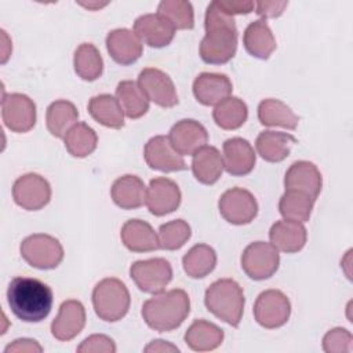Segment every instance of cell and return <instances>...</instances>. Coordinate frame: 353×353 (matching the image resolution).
Returning <instances> with one entry per match:
<instances>
[{
	"mask_svg": "<svg viewBox=\"0 0 353 353\" xmlns=\"http://www.w3.org/2000/svg\"><path fill=\"white\" fill-rule=\"evenodd\" d=\"M205 34L200 43V57L205 63L229 62L237 50V28L234 18L223 12L216 1H211L204 19Z\"/></svg>",
	"mask_w": 353,
	"mask_h": 353,
	"instance_id": "obj_1",
	"label": "cell"
},
{
	"mask_svg": "<svg viewBox=\"0 0 353 353\" xmlns=\"http://www.w3.org/2000/svg\"><path fill=\"white\" fill-rule=\"evenodd\" d=\"M7 299L15 317L26 323H39L50 314L54 295L41 280L18 276L8 284Z\"/></svg>",
	"mask_w": 353,
	"mask_h": 353,
	"instance_id": "obj_2",
	"label": "cell"
},
{
	"mask_svg": "<svg viewBox=\"0 0 353 353\" xmlns=\"http://www.w3.org/2000/svg\"><path fill=\"white\" fill-rule=\"evenodd\" d=\"M190 312V299L181 288L154 294L142 305V317L154 331L168 332L178 328Z\"/></svg>",
	"mask_w": 353,
	"mask_h": 353,
	"instance_id": "obj_3",
	"label": "cell"
},
{
	"mask_svg": "<svg viewBox=\"0 0 353 353\" xmlns=\"http://www.w3.org/2000/svg\"><path fill=\"white\" fill-rule=\"evenodd\" d=\"M207 309L232 327H239L244 312V292L237 281L221 279L214 281L204 295Z\"/></svg>",
	"mask_w": 353,
	"mask_h": 353,
	"instance_id": "obj_4",
	"label": "cell"
},
{
	"mask_svg": "<svg viewBox=\"0 0 353 353\" xmlns=\"http://www.w3.org/2000/svg\"><path fill=\"white\" fill-rule=\"evenodd\" d=\"M130 302L131 298L125 284L116 277L103 279L94 287V310L103 321L114 323L121 320L130 309Z\"/></svg>",
	"mask_w": 353,
	"mask_h": 353,
	"instance_id": "obj_5",
	"label": "cell"
},
{
	"mask_svg": "<svg viewBox=\"0 0 353 353\" xmlns=\"http://www.w3.org/2000/svg\"><path fill=\"white\" fill-rule=\"evenodd\" d=\"M19 250L28 265L41 270L55 269L63 259V248L58 239L44 233L28 236Z\"/></svg>",
	"mask_w": 353,
	"mask_h": 353,
	"instance_id": "obj_6",
	"label": "cell"
},
{
	"mask_svg": "<svg viewBox=\"0 0 353 353\" xmlns=\"http://www.w3.org/2000/svg\"><path fill=\"white\" fill-rule=\"evenodd\" d=\"M279 263L280 255L272 243H251L241 254V268L252 280H265L272 277L279 269Z\"/></svg>",
	"mask_w": 353,
	"mask_h": 353,
	"instance_id": "obj_7",
	"label": "cell"
},
{
	"mask_svg": "<svg viewBox=\"0 0 353 353\" xmlns=\"http://www.w3.org/2000/svg\"><path fill=\"white\" fill-rule=\"evenodd\" d=\"M130 276L137 287L146 294H159L172 279V268L164 258L137 261L130 268Z\"/></svg>",
	"mask_w": 353,
	"mask_h": 353,
	"instance_id": "obj_8",
	"label": "cell"
},
{
	"mask_svg": "<svg viewBox=\"0 0 353 353\" xmlns=\"http://www.w3.org/2000/svg\"><path fill=\"white\" fill-rule=\"evenodd\" d=\"M291 314V303L280 290L261 292L254 305V317L259 325L268 330L284 325Z\"/></svg>",
	"mask_w": 353,
	"mask_h": 353,
	"instance_id": "obj_9",
	"label": "cell"
},
{
	"mask_svg": "<svg viewBox=\"0 0 353 353\" xmlns=\"http://www.w3.org/2000/svg\"><path fill=\"white\" fill-rule=\"evenodd\" d=\"M1 119L12 132H28L36 124V105L25 94L3 95Z\"/></svg>",
	"mask_w": 353,
	"mask_h": 353,
	"instance_id": "obj_10",
	"label": "cell"
},
{
	"mask_svg": "<svg viewBox=\"0 0 353 353\" xmlns=\"http://www.w3.org/2000/svg\"><path fill=\"white\" fill-rule=\"evenodd\" d=\"M218 208L223 219L232 225L250 223L258 214V203L254 194L243 188L226 190L218 201Z\"/></svg>",
	"mask_w": 353,
	"mask_h": 353,
	"instance_id": "obj_11",
	"label": "cell"
},
{
	"mask_svg": "<svg viewBox=\"0 0 353 353\" xmlns=\"http://www.w3.org/2000/svg\"><path fill=\"white\" fill-rule=\"evenodd\" d=\"M12 197L23 210L37 211L48 204L51 199V186L44 176L29 172L14 182Z\"/></svg>",
	"mask_w": 353,
	"mask_h": 353,
	"instance_id": "obj_12",
	"label": "cell"
},
{
	"mask_svg": "<svg viewBox=\"0 0 353 353\" xmlns=\"http://www.w3.org/2000/svg\"><path fill=\"white\" fill-rule=\"evenodd\" d=\"M138 84L148 97L161 108H172L178 103V94L170 76L156 68H145L138 76Z\"/></svg>",
	"mask_w": 353,
	"mask_h": 353,
	"instance_id": "obj_13",
	"label": "cell"
},
{
	"mask_svg": "<svg viewBox=\"0 0 353 353\" xmlns=\"http://www.w3.org/2000/svg\"><path fill=\"white\" fill-rule=\"evenodd\" d=\"M146 164L152 170L161 172H172L186 170L183 157L172 148L168 137L157 135L150 138L143 149Z\"/></svg>",
	"mask_w": 353,
	"mask_h": 353,
	"instance_id": "obj_14",
	"label": "cell"
},
{
	"mask_svg": "<svg viewBox=\"0 0 353 353\" xmlns=\"http://www.w3.org/2000/svg\"><path fill=\"white\" fill-rule=\"evenodd\" d=\"M168 139L181 156H193L199 149L207 145L208 132L199 121L183 119L171 127Z\"/></svg>",
	"mask_w": 353,
	"mask_h": 353,
	"instance_id": "obj_15",
	"label": "cell"
},
{
	"mask_svg": "<svg viewBox=\"0 0 353 353\" xmlns=\"http://www.w3.org/2000/svg\"><path fill=\"white\" fill-rule=\"evenodd\" d=\"M179 186L168 178H154L146 188L145 204L150 214L163 216L174 212L181 204Z\"/></svg>",
	"mask_w": 353,
	"mask_h": 353,
	"instance_id": "obj_16",
	"label": "cell"
},
{
	"mask_svg": "<svg viewBox=\"0 0 353 353\" xmlns=\"http://www.w3.org/2000/svg\"><path fill=\"white\" fill-rule=\"evenodd\" d=\"M85 325V309L80 301L68 299L59 306L58 316L51 323V334L58 341H70Z\"/></svg>",
	"mask_w": 353,
	"mask_h": 353,
	"instance_id": "obj_17",
	"label": "cell"
},
{
	"mask_svg": "<svg viewBox=\"0 0 353 353\" xmlns=\"http://www.w3.org/2000/svg\"><path fill=\"white\" fill-rule=\"evenodd\" d=\"M134 33L146 46L161 48L172 41L175 29L167 19L156 12L138 17L134 22Z\"/></svg>",
	"mask_w": 353,
	"mask_h": 353,
	"instance_id": "obj_18",
	"label": "cell"
},
{
	"mask_svg": "<svg viewBox=\"0 0 353 353\" xmlns=\"http://www.w3.org/2000/svg\"><path fill=\"white\" fill-rule=\"evenodd\" d=\"M223 168L233 176H243L252 171L255 165V152L247 139L240 137L229 138L223 142Z\"/></svg>",
	"mask_w": 353,
	"mask_h": 353,
	"instance_id": "obj_19",
	"label": "cell"
},
{
	"mask_svg": "<svg viewBox=\"0 0 353 353\" xmlns=\"http://www.w3.org/2000/svg\"><path fill=\"white\" fill-rule=\"evenodd\" d=\"M106 48L114 62L120 65H131L141 58L143 44L134 30L121 28L108 33Z\"/></svg>",
	"mask_w": 353,
	"mask_h": 353,
	"instance_id": "obj_20",
	"label": "cell"
},
{
	"mask_svg": "<svg viewBox=\"0 0 353 353\" xmlns=\"http://www.w3.org/2000/svg\"><path fill=\"white\" fill-rule=\"evenodd\" d=\"M233 90L232 81L222 73H200L193 81L194 98L205 106H214L230 97Z\"/></svg>",
	"mask_w": 353,
	"mask_h": 353,
	"instance_id": "obj_21",
	"label": "cell"
},
{
	"mask_svg": "<svg viewBox=\"0 0 353 353\" xmlns=\"http://www.w3.org/2000/svg\"><path fill=\"white\" fill-rule=\"evenodd\" d=\"M321 185L323 179L319 168L306 160L292 163L284 176L285 190H301L312 196L314 200L321 192Z\"/></svg>",
	"mask_w": 353,
	"mask_h": 353,
	"instance_id": "obj_22",
	"label": "cell"
},
{
	"mask_svg": "<svg viewBox=\"0 0 353 353\" xmlns=\"http://www.w3.org/2000/svg\"><path fill=\"white\" fill-rule=\"evenodd\" d=\"M306 229L301 222L295 221H277L272 225L269 230L270 243L277 248V251H283L287 254L298 252L306 244Z\"/></svg>",
	"mask_w": 353,
	"mask_h": 353,
	"instance_id": "obj_23",
	"label": "cell"
},
{
	"mask_svg": "<svg viewBox=\"0 0 353 353\" xmlns=\"http://www.w3.org/2000/svg\"><path fill=\"white\" fill-rule=\"evenodd\" d=\"M120 237L123 244L134 252H150L160 248L157 233L142 219L127 221L121 228Z\"/></svg>",
	"mask_w": 353,
	"mask_h": 353,
	"instance_id": "obj_24",
	"label": "cell"
},
{
	"mask_svg": "<svg viewBox=\"0 0 353 353\" xmlns=\"http://www.w3.org/2000/svg\"><path fill=\"white\" fill-rule=\"evenodd\" d=\"M116 205L123 210H135L145 204L146 186L137 175H123L117 178L110 189Z\"/></svg>",
	"mask_w": 353,
	"mask_h": 353,
	"instance_id": "obj_25",
	"label": "cell"
},
{
	"mask_svg": "<svg viewBox=\"0 0 353 353\" xmlns=\"http://www.w3.org/2000/svg\"><path fill=\"white\" fill-rule=\"evenodd\" d=\"M243 44L247 52L259 59H268L276 50V39L265 19L251 22L243 34Z\"/></svg>",
	"mask_w": 353,
	"mask_h": 353,
	"instance_id": "obj_26",
	"label": "cell"
},
{
	"mask_svg": "<svg viewBox=\"0 0 353 353\" xmlns=\"http://www.w3.org/2000/svg\"><path fill=\"white\" fill-rule=\"evenodd\" d=\"M192 171L200 183L212 185L223 172V157L216 148L205 145L193 154Z\"/></svg>",
	"mask_w": 353,
	"mask_h": 353,
	"instance_id": "obj_27",
	"label": "cell"
},
{
	"mask_svg": "<svg viewBox=\"0 0 353 353\" xmlns=\"http://www.w3.org/2000/svg\"><path fill=\"white\" fill-rule=\"evenodd\" d=\"M294 143H296V139L291 134L269 130L262 131L256 137L255 148L263 160L269 163H279L288 157Z\"/></svg>",
	"mask_w": 353,
	"mask_h": 353,
	"instance_id": "obj_28",
	"label": "cell"
},
{
	"mask_svg": "<svg viewBox=\"0 0 353 353\" xmlns=\"http://www.w3.org/2000/svg\"><path fill=\"white\" fill-rule=\"evenodd\" d=\"M223 331L207 320H196L185 334L186 345L194 352H208L221 346Z\"/></svg>",
	"mask_w": 353,
	"mask_h": 353,
	"instance_id": "obj_29",
	"label": "cell"
},
{
	"mask_svg": "<svg viewBox=\"0 0 353 353\" xmlns=\"http://www.w3.org/2000/svg\"><path fill=\"white\" fill-rule=\"evenodd\" d=\"M91 117L109 128H121L124 125V112L117 98L110 94H99L88 102Z\"/></svg>",
	"mask_w": 353,
	"mask_h": 353,
	"instance_id": "obj_30",
	"label": "cell"
},
{
	"mask_svg": "<svg viewBox=\"0 0 353 353\" xmlns=\"http://www.w3.org/2000/svg\"><path fill=\"white\" fill-rule=\"evenodd\" d=\"M77 120H79V112L76 106L66 99L54 101L47 108V113H46L47 128L51 132V135L57 138H65L66 132L77 123Z\"/></svg>",
	"mask_w": 353,
	"mask_h": 353,
	"instance_id": "obj_31",
	"label": "cell"
},
{
	"mask_svg": "<svg viewBox=\"0 0 353 353\" xmlns=\"http://www.w3.org/2000/svg\"><path fill=\"white\" fill-rule=\"evenodd\" d=\"M116 98L130 119H139L149 110V99L137 81H120L116 88Z\"/></svg>",
	"mask_w": 353,
	"mask_h": 353,
	"instance_id": "obj_32",
	"label": "cell"
},
{
	"mask_svg": "<svg viewBox=\"0 0 353 353\" xmlns=\"http://www.w3.org/2000/svg\"><path fill=\"white\" fill-rule=\"evenodd\" d=\"M258 119L261 124L268 127H284L287 130H295L299 117L280 99L268 98L258 105Z\"/></svg>",
	"mask_w": 353,
	"mask_h": 353,
	"instance_id": "obj_33",
	"label": "cell"
},
{
	"mask_svg": "<svg viewBox=\"0 0 353 353\" xmlns=\"http://www.w3.org/2000/svg\"><path fill=\"white\" fill-rule=\"evenodd\" d=\"M185 273L192 279H203L210 274L216 265V254L207 244L192 247L182 259Z\"/></svg>",
	"mask_w": 353,
	"mask_h": 353,
	"instance_id": "obj_34",
	"label": "cell"
},
{
	"mask_svg": "<svg viewBox=\"0 0 353 353\" xmlns=\"http://www.w3.org/2000/svg\"><path fill=\"white\" fill-rule=\"evenodd\" d=\"M248 116L247 105L243 99L237 97H228L212 110L214 121L218 127L223 130H237L240 128Z\"/></svg>",
	"mask_w": 353,
	"mask_h": 353,
	"instance_id": "obj_35",
	"label": "cell"
},
{
	"mask_svg": "<svg viewBox=\"0 0 353 353\" xmlns=\"http://www.w3.org/2000/svg\"><path fill=\"white\" fill-rule=\"evenodd\" d=\"M74 72L85 81H94L103 72V61L98 48L91 43L80 44L73 57Z\"/></svg>",
	"mask_w": 353,
	"mask_h": 353,
	"instance_id": "obj_36",
	"label": "cell"
},
{
	"mask_svg": "<svg viewBox=\"0 0 353 353\" xmlns=\"http://www.w3.org/2000/svg\"><path fill=\"white\" fill-rule=\"evenodd\" d=\"M314 199L301 190H285L279 201V211L284 219L306 222L310 218Z\"/></svg>",
	"mask_w": 353,
	"mask_h": 353,
	"instance_id": "obj_37",
	"label": "cell"
},
{
	"mask_svg": "<svg viewBox=\"0 0 353 353\" xmlns=\"http://www.w3.org/2000/svg\"><path fill=\"white\" fill-rule=\"evenodd\" d=\"M66 150L73 157H87L97 149V132L85 123H76L63 138Z\"/></svg>",
	"mask_w": 353,
	"mask_h": 353,
	"instance_id": "obj_38",
	"label": "cell"
},
{
	"mask_svg": "<svg viewBox=\"0 0 353 353\" xmlns=\"http://www.w3.org/2000/svg\"><path fill=\"white\" fill-rule=\"evenodd\" d=\"M157 14L167 19L175 30L193 29L194 14L193 7L185 0H164L157 7Z\"/></svg>",
	"mask_w": 353,
	"mask_h": 353,
	"instance_id": "obj_39",
	"label": "cell"
},
{
	"mask_svg": "<svg viewBox=\"0 0 353 353\" xmlns=\"http://www.w3.org/2000/svg\"><path fill=\"white\" fill-rule=\"evenodd\" d=\"M190 234H192L190 226L183 219H175V221L163 223L159 228V233H157L160 248L168 250V251L179 250L190 239Z\"/></svg>",
	"mask_w": 353,
	"mask_h": 353,
	"instance_id": "obj_40",
	"label": "cell"
},
{
	"mask_svg": "<svg viewBox=\"0 0 353 353\" xmlns=\"http://www.w3.org/2000/svg\"><path fill=\"white\" fill-rule=\"evenodd\" d=\"M352 334L345 328H332L323 338V349L327 353H347L352 350Z\"/></svg>",
	"mask_w": 353,
	"mask_h": 353,
	"instance_id": "obj_41",
	"label": "cell"
},
{
	"mask_svg": "<svg viewBox=\"0 0 353 353\" xmlns=\"http://www.w3.org/2000/svg\"><path fill=\"white\" fill-rule=\"evenodd\" d=\"M77 352L80 353H114L116 345L112 338L102 335V334H94L88 338H85L80 346H77Z\"/></svg>",
	"mask_w": 353,
	"mask_h": 353,
	"instance_id": "obj_42",
	"label": "cell"
},
{
	"mask_svg": "<svg viewBox=\"0 0 353 353\" xmlns=\"http://www.w3.org/2000/svg\"><path fill=\"white\" fill-rule=\"evenodd\" d=\"M215 1L223 12L232 17L237 14H250L255 7V3L250 0H215Z\"/></svg>",
	"mask_w": 353,
	"mask_h": 353,
	"instance_id": "obj_43",
	"label": "cell"
},
{
	"mask_svg": "<svg viewBox=\"0 0 353 353\" xmlns=\"http://www.w3.org/2000/svg\"><path fill=\"white\" fill-rule=\"evenodd\" d=\"M288 6V1H258L255 3L256 14L265 18H276L280 17L284 11V8Z\"/></svg>",
	"mask_w": 353,
	"mask_h": 353,
	"instance_id": "obj_44",
	"label": "cell"
},
{
	"mask_svg": "<svg viewBox=\"0 0 353 353\" xmlns=\"http://www.w3.org/2000/svg\"><path fill=\"white\" fill-rule=\"evenodd\" d=\"M6 353L10 352H43V347L33 339L22 338V339H15L12 343H10L6 349Z\"/></svg>",
	"mask_w": 353,
	"mask_h": 353,
	"instance_id": "obj_45",
	"label": "cell"
},
{
	"mask_svg": "<svg viewBox=\"0 0 353 353\" xmlns=\"http://www.w3.org/2000/svg\"><path fill=\"white\" fill-rule=\"evenodd\" d=\"M145 352H152V353H157V352H179V349L174 345H171L167 341L163 339H156L152 341L146 347Z\"/></svg>",
	"mask_w": 353,
	"mask_h": 353,
	"instance_id": "obj_46",
	"label": "cell"
},
{
	"mask_svg": "<svg viewBox=\"0 0 353 353\" xmlns=\"http://www.w3.org/2000/svg\"><path fill=\"white\" fill-rule=\"evenodd\" d=\"M106 4L108 3H103V4H101V3H81V6H84L87 8H101V7L106 6Z\"/></svg>",
	"mask_w": 353,
	"mask_h": 353,
	"instance_id": "obj_47",
	"label": "cell"
}]
</instances>
